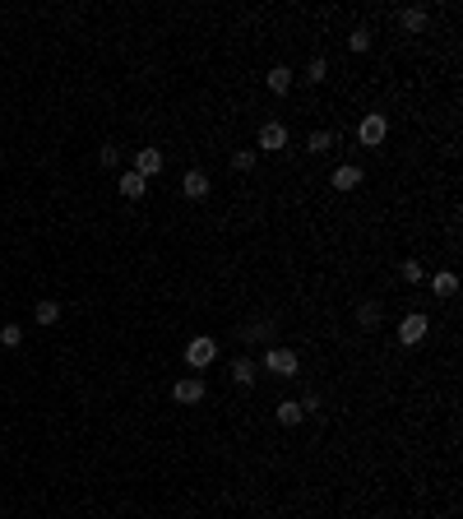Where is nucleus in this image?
Wrapping results in <instances>:
<instances>
[{"label":"nucleus","mask_w":463,"mask_h":519,"mask_svg":"<svg viewBox=\"0 0 463 519\" xmlns=\"http://www.w3.org/2000/svg\"><path fill=\"white\" fill-rule=\"evenodd\" d=\"M185 362H190V367H195V371L214 367V362H218V343H214V338H209V334L190 338V343H185Z\"/></svg>","instance_id":"f257e3e1"},{"label":"nucleus","mask_w":463,"mask_h":519,"mask_svg":"<svg viewBox=\"0 0 463 519\" xmlns=\"http://www.w3.org/2000/svg\"><path fill=\"white\" fill-rule=\"evenodd\" d=\"M232 381L250 385V381H255V362H250V357H236V362H232Z\"/></svg>","instance_id":"dca6fc26"},{"label":"nucleus","mask_w":463,"mask_h":519,"mask_svg":"<svg viewBox=\"0 0 463 519\" xmlns=\"http://www.w3.org/2000/svg\"><path fill=\"white\" fill-rule=\"evenodd\" d=\"M426 329H431V325H426V316H422V311H413V316H403V325H399V343H408V348H413V343H422V338H426Z\"/></svg>","instance_id":"7ed1b4c3"},{"label":"nucleus","mask_w":463,"mask_h":519,"mask_svg":"<svg viewBox=\"0 0 463 519\" xmlns=\"http://www.w3.org/2000/svg\"><path fill=\"white\" fill-rule=\"evenodd\" d=\"M324 75H329V65H324V56H315L310 70H306V79H310V84H324Z\"/></svg>","instance_id":"412c9836"},{"label":"nucleus","mask_w":463,"mask_h":519,"mask_svg":"<svg viewBox=\"0 0 463 519\" xmlns=\"http://www.w3.org/2000/svg\"><path fill=\"white\" fill-rule=\"evenodd\" d=\"M171 399H176V403H200L204 399V381L200 376H181V381L171 385Z\"/></svg>","instance_id":"39448f33"},{"label":"nucleus","mask_w":463,"mask_h":519,"mask_svg":"<svg viewBox=\"0 0 463 519\" xmlns=\"http://www.w3.org/2000/svg\"><path fill=\"white\" fill-rule=\"evenodd\" d=\"M264 367L274 376H296V352L292 348H269L264 352Z\"/></svg>","instance_id":"20e7f679"},{"label":"nucleus","mask_w":463,"mask_h":519,"mask_svg":"<svg viewBox=\"0 0 463 519\" xmlns=\"http://www.w3.org/2000/svg\"><path fill=\"white\" fill-rule=\"evenodd\" d=\"M116 158H121V149H116V144H102V167H116Z\"/></svg>","instance_id":"b1692460"},{"label":"nucleus","mask_w":463,"mask_h":519,"mask_svg":"<svg viewBox=\"0 0 463 519\" xmlns=\"http://www.w3.org/2000/svg\"><path fill=\"white\" fill-rule=\"evenodd\" d=\"M264 84H269V93H287L292 89V70H287V65H274V70L264 75Z\"/></svg>","instance_id":"9b49d317"},{"label":"nucleus","mask_w":463,"mask_h":519,"mask_svg":"<svg viewBox=\"0 0 463 519\" xmlns=\"http://www.w3.org/2000/svg\"><path fill=\"white\" fill-rule=\"evenodd\" d=\"M399 24H403L408 33H422V28H426V10H422V5H413V10H403V15H399Z\"/></svg>","instance_id":"2eb2a0df"},{"label":"nucleus","mask_w":463,"mask_h":519,"mask_svg":"<svg viewBox=\"0 0 463 519\" xmlns=\"http://www.w3.org/2000/svg\"><path fill=\"white\" fill-rule=\"evenodd\" d=\"M431 292L435 297H454V292H459V278L449 274V269H440V274L431 278Z\"/></svg>","instance_id":"4468645a"},{"label":"nucleus","mask_w":463,"mask_h":519,"mask_svg":"<svg viewBox=\"0 0 463 519\" xmlns=\"http://www.w3.org/2000/svg\"><path fill=\"white\" fill-rule=\"evenodd\" d=\"M329 185H334V190H357V185H361V167H357V163H343V167L329 176Z\"/></svg>","instance_id":"1a4fd4ad"},{"label":"nucleus","mask_w":463,"mask_h":519,"mask_svg":"<svg viewBox=\"0 0 463 519\" xmlns=\"http://www.w3.org/2000/svg\"><path fill=\"white\" fill-rule=\"evenodd\" d=\"M232 167L250 172V167H255V149H236V153H232Z\"/></svg>","instance_id":"aec40b11"},{"label":"nucleus","mask_w":463,"mask_h":519,"mask_svg":"<svg viewBox=\"0 0 463 519\" xmlns=\"http://www.w3.org/2000/svg\"><path fill=\"white\" fill-rule=\"evenodd\" d=\"M0 343H5V348H19V343H23V325H5V329H0Z\"/></svg>","instance_id":"6ab92c4d"},{"label":"nucleus","mask_w":463,"mask_h":519,"mask_svg":"<svg viewBox=\"0 0 463 519\" xmlns=\"http://www.w3.org/2000/svg\"><path fill=\"white\" fill-rule=\"evenodd\" d=\"M260 149H287V125L283 121H264L260 125Z\"/></svg>","instance_id":"6e6552de"},{"label":"nucleus","mask_w":463,"mask_h":519,"mask_svg":"<svg viewBox=\"0 0 463 519\" xmlns=\"http://www.w3.org/2000/svg\"><path fill=\"white\" fill-rule=\"evenodd\" d=\"M348 46H352V51H366V46H370V33H366V28H357L352 37H348Z\"/></svg>","instance_id":"5701e85b"},{"label":"nucleus","mask_w":463,"mask_h":519,"mask_svg":"<svg viewBox=\"0 0 463 519\" xmlns=\"http://www.w3.org/2000/svg\"><path fill=\"white\" fill-rule=\"evenodd\" d=\"M269 329H274V325H269V320H260V325H250V329H246L241 338H250V343H255V338H269Z\"/></svg>","instance_id":"4be33fe9"},{"label":"nucleus","mask_w":463,"mask_h":519,"mask_svg":"<svg viewBox=\"0 0 463 519\" xmlns=\"http://www.w3.org/2000/svg\"><path fill=\"white\" fill-rule=\"evenodd\" d=\"M385 135H389V121L380 116V111H370V116H361V121H357V139H361L366 149L385 144Z\"/></svg>","instance_id":"f03ea898"},{"label":"nucleus","mask_w":463,"mask_h":519,"mask_svg":"<svg viewBox=\"0 0 463 519\" xmlns=\"http://www.w3.org/2000/svg\"><path fill=\"white\" fill-rule=\"evenodd\" d=\"M357 320L366 325V329H375V325H380V306H375V302H361V306H357Z\"/></svg>","instance_id":"f3484780"},{"label":"nucleus","mask_w":463,"mask_h":519,"mask_svg":"<svg viewBox=\"0 0 463 519\" xmlns=\"http://www.w3.org/2000/svg\"><path fill=\"white\" fill-rule=\"evenodd\" d=\"M130 172H139L144 181L158 176V172H162V153H158V149H135V167H130Z\"/></svg>","instance_id":"0eeeda50"},{"label":"nucleus","mask_w":463,"mask_h":519,"mask_svg":"<svg viewBox=\"0 0 463 519\" xmlns=\"http://www.w3.org/2000/svg\"><path fill=\"white\" fill-rule=\"evenodd\" d=\"M32 316H37V325H56V320H61V302H56V297H42Z\"/></svg>","instance_id":"ddd939ff"},{"label":"nucleus","mask_w":463,"mask_h":519,"mask_svg":"<svg viewBox=\"0 0 463 519\" xmlns=\"http://www.w3.org/2000/svg\"><path fill=\"white\" fill-rule=\"evenodd\" d=\"M306 149L310 153H329V149H334V135H329V130H315V135L306 139Z\"/></svg>","instance_id":"a211bd4d"},{"label":"nucleus","mask_w":463,"mask_h":519,"mask_svg":"<svg viewBox=\"0 0 463 519\" xmlns=\"http://www.w3.org/2000/svg\"><path fill=\"white\" fill-rule=\"evenodd\" d=\"M116 185H121V195H125V199H144V195H149V181H144L139 172H125Z\"/></svg>","instance_id":"9d476101"},{"label":"nucleus","mask_w":463,"mask_h":519,"mask_svg":"<svg viewBox=\"0 0 463 519\" xmlns=\"http://www.w3.org/2000/svg\"><path fill=\"white\" fill-rule=\"evenodd\" d=\"M181 190H185V199H204L209 190H214V181H209L200 167H190V172L181 176Z\"/></svg>","instance_id":"423d86ee"},{"label":"nucleus","mask_w":463,"mask_h":519,"mask_svg":"<svg viewBox=\"0 0 463 519\" xmlns=\"http://www.w3.org/2000/svg\"><path fill=\"white\" fill-rule=\"evenodd\" d=\"M278 422H283V427H296V422H301V417H306V412H301V403H296V399H283V403H278V412H274Z\"/></svg>","instance_id":"f8f14e48"},{"label":"nucleus","mask_w":463,"mask_h":519,"mask_svg":"<svg viewBox=\"0 0 463 519\" xmlns=\"http://www.w3.org/2000/svg\"><path fill=\"white\" fill-rule=\"evenodd\" d=\"M403 278L417 283V278H422V264H417V260H403Z\"/></svg>","instance_id":"393cba45"}]
</instances>
